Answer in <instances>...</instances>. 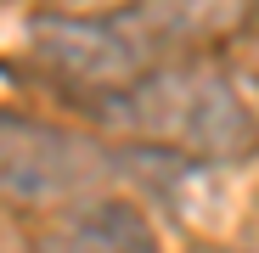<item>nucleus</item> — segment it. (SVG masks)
<instances>
[{"instance_id": "20e7f679", "label": "nucleus", "mask_w": 259, "mask_h": 253, "mask_svg": "<svg viewBox=\"0 0 259 253\" xmlns=\"http://www.w3.org/2000/svg\"><path fill=\"white\" fill-rule=\"evenodd\" d=\"M34 253H158V231L130 197H79L34 236Z\"/></svg>"}, {"instance_id": "f257e3e1", "label": "nucleus", "mask_w": 259, "mask_h": 253, "mask_svg": "<svg viewBox=\"0 0 259 253\" xmlns=\"http://www.w3.org/2000/svg\"><path fill=\"white\" fill-rule=\"evenodd\" d=\"M96 107L136 141L169 146L175 158L197 163H237L259 146L253 107L214 62H152L136 84L102 96Z\"/></svg>"}, {"instance_id": "423d86ee", "label": "nucleus", "mask_w": 259, "mask_h": 253, "mask_svg": "<svg viewBox=\"0 0 259 253\" xmlns=\"http://www.w3.org/2000/svg\"><path fill=\"white\" fill-rule=\"evenodd\" d=\"M130 0H68V12H118Z\"/></svg>"}, {"instance_id": "0eeeda50", "label": "nucleus", "mask_w": 259, "mask_h": 253, "mask_svg": "<svg viewBox=\"0 0 259 253\" xmlns=\"http://www.w3.org/2000/svg\"><path fill=\"white\" fill-rule=\"evenodd\" d=\"M197 253H248V247H197Z\"/></svg>"}, {"instance_id": "7ed1b4c3", "label": "nucleus", "mask_w": 259, "mask_h": 253, "mask_svg": "<svg viewBox=\"0 0 259 253\" xmlns=\"http://www.w3.org/2000/svg\"><path fill=\"white\" fill-rule=\"evenodd\" d=\"M107 180V152L23 113H0V197L12 208H68Z\"/></svg>"}, {"instance_id": "39448f33", "label": "nucleus", "mask_w": 259, "mask_h": 253, "mask_svg": "<svg viewBox=\"0 0 259 253\" xmlns=\"http://www.w3.org/2000/svg\"><path fill=\"white\" fill-rule=\"evenodd\" d=\"M253 0H136L130 6V23H136L152 51L169 45H203V39H220L248 17Z\"/></svg>"}, {"instance_id": "f03ea898", "label": "nucleus", "mask_w": 259, "mask_h": 253, "mask_svg": "<svg viewBox=\"0 0 259 253\" xmlns=\"http://www.w3.org/2000/svg\"><path fill=\"white\" fill-rule=\"evenodd\" d=\"M34 68L57 79L62 90H73L79 102L91 96H113L124 84H136L152 68V39L130 23V12H39L23 28Z\"/></svg>"}]
</instances>
